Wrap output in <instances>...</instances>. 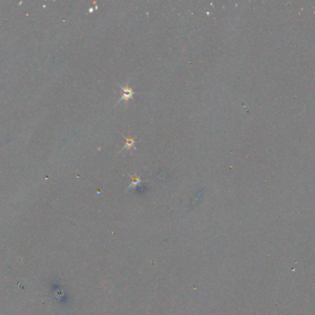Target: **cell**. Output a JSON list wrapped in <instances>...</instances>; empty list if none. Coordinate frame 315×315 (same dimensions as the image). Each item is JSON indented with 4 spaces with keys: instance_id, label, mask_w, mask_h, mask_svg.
<instances>
[{
    "instance_id": "cell-1",
    "label": "cell",
    "mask_w": 315,
    "mask_h": 315,
    "mask_svg": "<svg viewBox=\"0 0 315 315\" xmlns=\"http://www.w3.org/2000/svg\"><path fill=\"white\" fill-rule=\"evenodd\" d=\"M121 89L123 90V95L121 97V100H129L133 98V90L128 87V85H126L125 87H121Z\"/></svg>"
},
{
    "instance_id": "cell-2",
    "label": "cell",
    "mask_w": 315,
    "mask_h": 315,
    "mask_svg": "<svg viewBox=\"0 0 315 315\" xmlns=\"http://www.w3.org/2000/svg\"><path fill=\"white\" fill-rule=\"evenodd\" d=\"M126 144H125L124 146V149H130L131 147L134 146V139H131V138H126Z\"/></svg>"
}]
</instances>
